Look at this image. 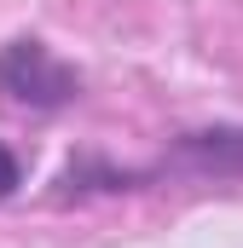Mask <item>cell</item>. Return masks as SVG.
I'll use <instances>...</instances> for the list:
<instances>
[{"instance_id":"cell-1","label":"cell","mask_w":243,"mask_h":248,"mask_svg":"<svg viewBox=\"0 0 243 248\" xmlns=\"http://www.w3.org/2000/svg\"><path fill=\"white\" fill-rule=\"evenodd\" d=\"M0 93L23 110H64L75 93H81V75L47 46V41H6L0 46Z\"/></svg>"},{"instance_id":"cell-2","label":"cell","mask_w":243,"mask_h":248,"mask_svg":"<svg viewBox=\"0 0 243 248\" xmlns=\"http://www.w3.org/2000/svg\"><path fill=\"white\" fill-rule=\"evenodd\" d=\"M180 162L197 173H243V127H208V133H185Z\"/></svg>"},{"instance_id":"cell-3","label":"cell","mask_w":243,"mask_h":248,"mask_svg":"<svg viewBox=\"0 0 243 248\" xmlns=\"http://www.w3.org/2000/svg\"><path fill=\"white\" fill-rule=\"evenodd\" d=\"M17 185H23V168H17V156L0 144V202H6V196H12Z\"/></svg>"}]
</instances>
